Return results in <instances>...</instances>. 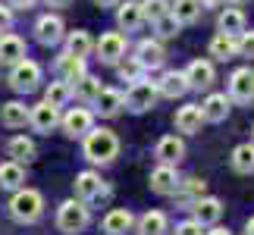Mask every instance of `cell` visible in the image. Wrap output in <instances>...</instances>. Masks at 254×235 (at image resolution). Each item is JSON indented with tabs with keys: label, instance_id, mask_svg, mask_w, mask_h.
I'll return each instance as SVG.
<instances>
[{
	"label": "cell",
	"instance_id": "8fae6325",
	"mask_svg": "<svg viewBox=\"0 0 254 235\" xmlns=\"http://www.w3.org/2000/svg\"><path fill=\"white\" fill-rule=\"evenodd\" d=\"M57 75L63 78V82H79L82 75H88V66H85V57H75V54H60L57 57Z\"/></svg>",
	"mask_w": 254,
	"mask_h": 235
},
{
	"label": "cell",
	"instance_id": "d6a6232c",
	"mask_svg": "<svg viewBox=\"0 0 254 235\" xmlns=\"http://www.w3.org/2000/svg\"><path fill=\"white\" fill-rule=\"evenodd\" d=\"M232 170L242 173V176L254 173V144H239L232 151Z\"/></svg>",
	"mask_w": 254,
	"mask_h": 235
},
{
	"label": "cell",
	"instance_id": "f1b7e54d",
	"mask_svg": "<svg viewBox=\"0 0 254 235\" xmlns=\"http://www.w3.org/2000/svg\"><path fill=\"white\" fill-rule=\"evenodd\" d=\"M22 182H25V173H22V166H19L16 160L0 163V188L16 191V188H22Z\"/></svg>",
	"mask_w": 254,
	"mask_h": 235
},
{
	"label": "cell",
	"instance_id": "4fadbf2b",
	"mask_svg": "<svg viewBox=\"0 0 254 235\" xmlns=\"http://www.w3.org/2000/svg\"><path fill=\"white\" fill-rule=\"evenodd\" d=\"M91 104H94V110L101 116H116L126 107V94L116 91V88H101V94H97Z\"/></svg>",
	"mask_w": 254,
	"mask_h": 235
},
{
	"label": "cell",
	"instance_id": "277c9868",
	"mask_svg": "<svg viewBox=\"0 0 254 235\" xmlns=\"http://www.w3.org/2000/svg\"><path fill=\"white\" fill-rule=\"evenodd\" d=\"M157 82H144V78H138V82H132V88L126 91V107H129L132 113H144L151 110L154 104H157Z\"/></svg>",
	"mask_w": 254,
	"mask_h": 235
},
{
	"label": "cell",
	"instance_id": "52a82bcc",
	"mask_svg": "<svg viewBox=\"0 0 254 235\" xmlns=\"http://www.w3.org/2000/svg\"><path fill=\"white\" fill-rule=\"evenodd\" d=\"M94 51H97V60L101 63L116 66L123 60V54H126V38L120 32H107V35H101V41L94 44Z\"/></svg>",
	"mask_w": 254,
	"mask_h": 235
},
{
	"label": "cell",
	"instance_id": "d6986e66",
	"mask_svg": "<svg viewBox=\"0 0 254 235\" xmlns=\"http://www.w3.org/2000/svg\"><path fill=\"white\" fill-rule=\"evenodd\" d=\"M116 22H120L123 32H135V28H141L144 13H141V3H138V0H126V3L116 9Z\"/></svg>",
	"mask_w": 254,
	"mask_h": 235
},
{
	"label": "cell",
	"instance_id": "484cf974",
	"mask_svg": "<svg viewBox=\"0 0 254 235\" xmlns=\"http://www.w3.org/2000/svg\"><path fill=\"white\" fill-rule=\"evenodd\" d=\"M157 91L163 97H182L189 91V78H185V72H163L157 82Z\"/></svg>",
	"mask_w": 254,
	"mask_h": 235
},
{
	"label": "cell",
	"instance_id": "cb8c5ba5",
	"mask_svg": "<svg viewBox=\"0 0 254 235\" xmlns=\"http://www.w3.org/2000/svg\"><path fill=\"white\" fill-rule=\"evenodd\" d=\"M25 57V41L16 35H0V63L13 66Z\"/></svg>",
	"mask_w": 254,
	"mask_h": 235
},
{
	"label": "cell",
	"instance_id": "4316f807",
	"mask_svg": "<svg viewBox=\"0 0 254 235\" xmlns=\"http://www.w3.org/2000/svg\"><path fill=\"white\" fill-rule=\"evenodd\" d=\"M201 9H204V0H176L170 6V13L176 16L179 25H189V22H194V19L201 16Z\"/></svg>",
	"mask_w": 254,
	"mask_h": 235
},
{
	"label": "cell",
	"instance_id": "9a60e30c",
	"mask_svg": "<svg viewBox=\"0 0 254 235\" xmlns=\"http://www.w3.org/2000/svg\"><path fill=\"white\" fill-rule=\"evenodd\" d=\"M201 122H204L201 104H185V107H179V110H176V129L185 132V135L198 132V129H201Z\"/></svg>",
	"mask_w": 254,
	"mask_h": 235
},
{
	"label": "cell",
	"instance_id": "ab89813d",
	"mask_svg": "<svg viewBox=\"0 0 254 235\" xmlns=\"http://www.w3.org/2000/svg\"><path fill=\"white\" fill-rule=\"evenodd\" d=\"M236 44H239V54H242V57H254V32L236 35Z\"/></svg>",
	"mask_w": 254,
	"mask_h": 235
},
{
	"label": "cell",
	"instance_id": "7bdbcfd3",
	"mask_svg": "<svg viewBox=\"0 0 254 235\" xmlns=\"http://www.w3.org/2000/svg\"><path fill=\"white\" fill-rule=\"evenodd\" d=\"M72 0H47V6H57V9H63V6H69Z\"/></svg>",
	"mask_w": 254,
	"mask_h": 235
},
{
	"label": "cell",
	"instance_id": "603a6c76",
	"mask_svg": "<svg viewBox=\"0 0 254 235\" xmlns=\"http://www.w3.org/2000/svg\"><path fill=\"white\" fill-rule=\"evenodd\" d=\"M163 47L160 41H141L138 44V51H135V60H138L144 69H157V66H163Z\"/></svg>",
	"mask_w": 254,
	"mask_h": 235
},
{
	"label": "cell",
	"instance_id": "e0dca14e",
	"mask_svg": "<svg viewBox=\"0 0 254 235\" xmlns=\"http://www.w3.org/2000/svg\"><path fill=\"white\" fill-rule=\"evenodd\" d=\"M154 157H157L160 163H173V166H176V163L185 157V144H182V138H176V135L160 138L157 148H154Z\"/></svg>",
	"mask_w": 254,
	"mask_h": 235
},
{
	"label": "cell",
	"instance_id": "f6af8a7d",
	"mask_svg": "<svg viewBox=\"0 0 254 235\" xmlns=\"http://www.w3.org/2000/svg\"><path fill=\"white\" fill-rule=\"evenodd\" d=\"M9 3H13V6H32L35 0H9Z\"/></svg>",
	"mask_w": 254,
	"mask_h": 235
},
{
	"label": "cell",
	"instance_id": "83f0119b",
	"mask_svg": "<svg viewBox=\"0 0 254 235\" xmlns=\"http://www.w3.org/2000/svg\"><path fill=\"white\" fill-rule=\"evenodd\" d=\"M217 28H220V32H226V35H242V32H245V13L236 9V6L223 9L220 19H217Z\"/></svg>",
	"mask_w": 254,
	"mask_h": 235
},
{
	"label": "cell",
	"instance_id": "b9f144b4",
	"mask_svg": "<svg viewBox=\"0 0 254 235\" xmlns=\"http://www.w3.org/2000/svg\"><path fill=\"white\" fill-rule=\"evenodd\" d=\"M9 28H13V9L0 6V32H9Z\"/></svg>",
	"mask_w": 254,
	"mask_h": 235
},
{
	"label": "cell",
	"instance_id": "836d02e7",
	"mask_svg": "<svg viewBox=\"0 0 254 235\" xmlns=\"http://www.w3.org/2000/svg\"><path fill=\"white\" fill-rule=\"evenodd\" d=\"M69 97H72V85L69 82H51L47 85V91H44V101L47 104H54V107H66L69 104Z\"/></svg>",
	"mask_w": 254,
	"mask_h": 235
},
{
	"label": "cell",
	"instance_id": "e575fe53",
	"mask_svg": "<svg viewBox=\"0 0 254 235\" xmlns=\"http://www.w3.org/2000/svg\"><path fill=\"white\" fill-rule=\"evenodd\" d=\"M173 194H179V201L191 204L194 198H201V194H204V179H185V182L176 185V191H173Z\"/></svg>",
	"mask_w": 254,
	"mask_h": 235
},
{
	"label": "cell",
	"instance_id": "ffe728a7",
	"mask_svg": "<svg viewBox=\"0 0 254 235\" xmlns=\"http://www.w3.org/2000/svg\"><path fill=\"white\" fill-rule=\"evenodd\" d=\"M229 104H232V97H226V94H210L207 101L201 104L204 122H223L229 116Z\"/></svg>",
	"mask_w": 254,
	"mask_h": 235
},
{
	"label": "cell",
	"instance_id": "7c38bea8",
	"mask_svg": "<svg viewBox=\"0 0 254 235\" xmlns=\"http://www.w3.org/2000/svg\"><path fill=\"white\" fill-rule=\"evenodd\" d=\"M104 191L107 188H104V182H101V176H97V173L85 170V173L75 176V194H79L82 201H97Z\"/></svg>",
	"mask_w": 254,
	"mask_h": 235
},
{
	"label": "cell",
	"instance_id": "5bb4252c",
	"mask_svg": "<svg viewBox=\"0 0 254 235\" xmlns=\"http://www.w3.org/2000/svg\"><path fill=\"white\" fill-rule=\"evenodd\" d=\"M35 35H38V41H41V44H57L63 38V19L60 16H51V13L41 16L35 22Z\"/></svg>",
	"mask_w": 254,
	"mask_h": 235
},
{
	"label": "cell",
	"instance_id": "8992f818",
	"mask_svg": "<svg viewBox=\"0 0 254 235\" xmlns=\"http://www.w3.org/2000/svg\"><path fill=\"white\" fill-rule=\"evenodd\" d=\"M60 125H63V132L69 135V138H82V135H88L94 129V113L85 110V107H72L69 113L60 116Z\"/></svg>",
	"mask_w": 254,
	"mask_h": 235
},
{
	"label": "cell",
	"instance_id": "f546056e",
	"mask_svg": "<svg viewBox=\"0 0 254 235\" xmlns=\"http://www.w3.org/2000/svg\"><path fill=\"white\" fill-rule=\"evenodd\" d=\"M138 235H167V217L160 210H148L138 220Z\"/></svg>",
	"mask_w": 254,
	"mask_h": 235
},
{
	"label": "cell",
	"instance_id": "bcb514c9",
	"mask_svg": "<svg viewBox=\"0 0 254 235\" xmlns=\"http://www.w3.org/2000/svg\"><path fill=\"white\" fill-rule=\"evenodd\" d=\"M94 3H97V6H116L120 0H94Z\"/></svg>",
	"mask_w": 254,
	"mask_h": 235
},
{
	"label": "cell",
	"instance_id": "1f68e13d",
	"mask_svg": "<svg viewBox=\"0 0 254 235\" xmlns=\"http://www.w3.org/2000/svg\"><path fill=\"white\" fill-rule=\"evenodd\" d=\"M6 151H9V157H13L16 163H28L35 157V141L32 138H25V135H16V138H9V144H6Z\"/></svg>",
	"mask_w": 254,
	"mask_h": 235
},
{
	"label": "cell",
	"instance_id": "74e56055",
	"mask_svg": "<svg viewBox=\"0 0 254 235\" xmlns=\"http://www.w3.org/2000/svg\"><path fill=\"white\" fill-rule=\"evenodd\" d=\"M141 13H144V19H160V16H167L170 13V6H167V0H144L141 3Z\"/></svg>",
	"mask_w": 254,
	"mask_h": 235
},
{
	"label": "cell",
	"instance_id": "ee69618b",
	"mask_svg": "<svg viewBox=\"0 0 254 235\" xmlns=\"http://www.w3.org/2000/svg\"><path fill=\"white\" fill-rule=\"evenodd\" d=\"M204 235H229V229H223V226H213L210 232H204Z\"/></svg>",
	"mask_w": 254,
	"mask_h": 235
},
{
	"label": "cell",
	"instance_id": "60d3db41",
	"mask_svg": "<svg viewBox=\"0 0 254 235\" xmlns=\"http://www.w3.org/2000/svg\"><path fill=\"white\" fill-rule=\"evenodd\" d=\"M176 235H201V223L198 220H185V223H179V226H176Z\"/></svg>",
	"mask_w": 254,
	"mask_h": 235
},
{
	"label": "cell",
	"instance_id": "ac0fdd59",
	"mask_svg": "<svg viewBox=\"0 0 254 235\" xmlns=\"http://www.w3.org/2000/svg\"><path fill=\"white\" fill-rule=\"evenodd\" d=\"M28 113H32V107H25L22 101H9V104L0 107V122L6 129H22L28 122Z\"/></svg>",
	"mask_w": 254,
	"mask_h": 235
},
{
	"label": "cell",
	"instance_id": "4dcf8cb0",
	"mask_svg": "<svg viewBox=\"0 0 254 235\" xmlns=\"http://www.w3.org/2000/svg\"><path fill=\"white\" fill-rule=\"evenodd\" d=\"M66 51L75 54V57H88L94 51V41H91V35L82 32V28H75V32L66 35Z\"/></svg>",
	"mask_w": 254,
	"mask_h": 235
},
{
	"label": "cell",
	"instance_id": "ba28073f",
	"mask_svg": "<svg viewBox=\"0 0 254 235\" xmlns=\"http://www.w3.org/2000/svg\"><path fill=\"white\" fill-rule=\"evenodd\" d=\"M28 122L35 125V132H41V135H51V129H57V122H60V107H54V104H35L32 107V113H28Z\"/></svg>",
	"mask_w": 254,
	"mask_h": 235
},
{
	"label": "cell",
	"instance_id": "f35d334b",
	"mask_svg": "<svg viewBox=\"0 0 254 235\" xmlns=\"http://www.w3.org/2000/svg\"><path fill=\"white\" fill-rule=\"evenodd\" d=\"M154 25H157V35H160V38H173V35H179V22H176V16H173V13L160 16V19H154Z\"/></svg>",
	"mask_w": 254,
	"mask_h": 235
},
{
	"label": "cell",
	"instance_id": "c3c4849f",
	"mask_svg": "<svg viewBox=\"0 0 254 235\" xmlns=\"http://www.w3.org/2000/svg\"><path fill=\"white\" fill-rule=\"evenodd\" d=\"M232 3H242V0H232Z\"/></svg>",
	"mask_w": 254,
	"mask_h": 235
},
{
	"label": "cell",
	"instance_id": "2e32d148",
	"mask_svg": "<svg viewBox=\"0 0 254 235\" xmlns=\"http://www.w3.org/2000/svg\"><path fill=\"white\" fill-rule=\"evenodd\" d=\"M176 185H179V176H176V166L173 163H160L157 170L151 173V188L157 194H173Z\"/></svg>",
	"mask_w": 254,
	"mask_h": 235
},
{
	"label": "cell",
	"instance_id": "8d00e7d4",
	"mask_svg": "<svg viewBox=\"0 0 254 235\" xmlns=\"http://www.w3.org/2000/svg\"><path fill=\"white\" fill-rule=\"evenodd\" d=\"M116 72H120L123 82H138L141 72H144V66L138 60H126V63H116Z\"/></svg>",
	"mask_w": 254,
	"mask_h": 235
},
{
	"label": "cell",
	"instance_id": "44dd1931",
	"mask_svg": "<svg viewBox=\"0 0 254 235\" xmlns=\"http://www.w3.org/2000/svg\"><path fill=\"white\" fill-rule=\"evenodd\" d=\"M185 78H189V88H210V82H213V63L210 60H194V63H189Z\"/></svg>",
	"mask_w": 254,
	"mask_h": 235
},
{
	"label": "cell",
	"instance_id": "30bf717a",
	"mask_svg": "<svg viewBox=\"0 0 254 235\" xmlns=\"http://www.w3.org/2000/svg\"><path fill=\"white\" fill-rule=\"evenodd\" d=\"M229 97L239 104L254 101V72L251 69H236L229 78Z\"/></svg>",
	"mask_w": 254,
	"mask_h": 235
},
{
	"label": "cell",
	"instance_id": "d590c367",
	"mask_svg": "<svg viewBox=\"0 0 254 235\" xmlns=\"http://www.w3.org/2000/svg\"><path fill=\"white\" fill-rule=\"evenodd\" d=\"M75 91H79L82 101H94V97L101 94V78H94V75H82L79 82H75Z\"/></svg>",
	"mask_w": 254,
	"mask_h": 235
},
{
	"label": "cell",
	"instance_id": "6da1fadb",
	"mask_svg": "<svg viewBox=\"0 0 254 235\" xmlns=\"http://www.w3.org/2000/svg\"><path fill=\"white\" fill-rule=\"evenodd\" d=\"M120 154V138L110 129H91L85 135V157L91 163H110Z\"/></svg>",
	"mask_w": 254,
	"mask_h": 235
},
{
	"label": "cell",
	"instance_id": "f907efd6",
	"mask_svg": "<svg viewBox=\"0 0 254 235\" xmlns=\"http://www.w3.org/2000/svg\"><path fill=\"white\" fill-rule=\"evenodd\" d=\"M251 138H254V129H251Z\"/></svg>",
	"mask_w": 254,
	"mask_h": 235
},
{
	"label": "cell",
	"instance_id": "7dc6e473",
	"mask_svg": "<svg viewBox=\"0 0 254 235\" xmlns=\"http://www.w3.org/2000/svg\"><path fill=\"white\" fill-rule=\"evenodd\" d=\"M245 235H254V217L248 220V232H245Z\"/></svg>",
	"mask_w": 254,
	"mask_h": 235
},
{
	"label": "cell",
	"instance_id": "681fc988",
	"mask_svg": "<svg viewBox=\"0 0 254 235\" xmlns=\"http://www.w3.org/2000/svg\"><path fill=\"white\" fill-rule=\"evenodd\" d=\"M204 3H213V0H204Z\"/></svg>",
	"mask_w": 254,
	"mask_h": 235
},
{
	"label": "cell",
	"instance_id": "7a4b0ae2",
	"mask_svg": "<svg viewBox=\"0 0 254 235\" xmlns=\"http://www.w3.org/2000/svg\"><path fill=\"white\" fill-rule=\"evenodd\" d=\"M9 213H13L19 223H35L44 213L41 191H35V188H16L13 201H9Z\"/></svg>",
	"mask_w": 254,
	"mask_h": 235
},
{
	"label": "cell",
	"instance_id": "3957f363",
	"mask_svg": "<svg viewBox=\"0 0 254 235\" xmlns=\"http://www.w3.org/2000/svg\"><path fill=\"white\" fill-rule=\"evenodd\" d=\"M57 226H60V232L66 235H75V232H82L88 226V207H85V201H63L60 204V210H57Z\"/></svg>",
	"mask_w": 254,
	"mask_h": 235
},
{
	"label": "cell",
	"instance_id": "5b68a950",
	"mask_svg": "<svg viewBox=\"0 0 254 235\" xmlns=\"http://www.w3.org/2000/svg\"><path fill=\"white\" fill-rule=\"evenodd\" d=\"M38 82H41V66H38L35 60H19L13 63V72H9V85H13V91L19 94H28V91H35Z\"/></svg>",
	"mask_w": 254,
	"mask_h": 235
},
{
	"label": "cell",
	"instance_id": "7402d4cb",
	"mask_svg": "<svg viewBox=\"0 0 254 235\" xmlns=\"http://www.w3.org/2000/svg\"><path fill=\"white\" fill-rule=\"evenodd\" d=\"M132 226H135V217L129 210H123V207H116V210H110L104 217V232L107 235H126Z\"/></svg>",
	"mask_w": 254,
	"mask_h": 235
},
{
	"label": "cell",
	"instance_id": "9c48e42d",
	"mask_svg": "<svg viewBox=\"0 0 254 235\" xmlns=\"http://www.w3.org/2000/svg\"><path fill=\"white\" fill-rule=\"evenodd\" d=\"M191 213L201 226H213L220 217H223V201L220 198H210V194H201V198L191 201Z\"/></svg>",
	"mask_w": 254,
	"mask_h": 235
},
{
	"label": "cell",
	"instance_id": "d4e9b609",
	"mask_svg": "<svg viewBox=\"0 0 254 235\" xmlns=\"http://www.w3.org/2000/svg\"><path fill=\"white\" fill-rule=\"evenodd\" d=\"M239 54V44H236V35H226V32H217L210 38V57L213 60H232Z\"/></svg>",
	"mask_w": 254,
	"mask_h": 235
}]
</instances>
